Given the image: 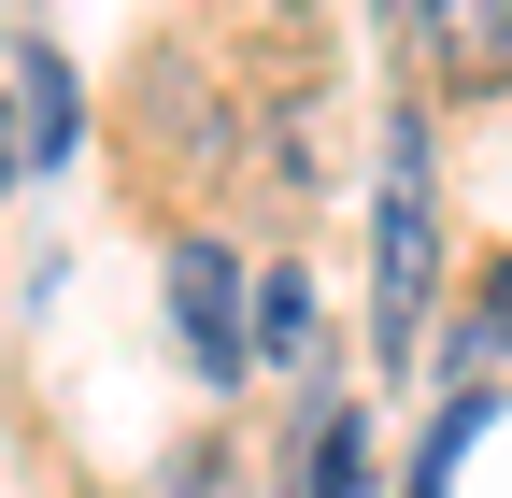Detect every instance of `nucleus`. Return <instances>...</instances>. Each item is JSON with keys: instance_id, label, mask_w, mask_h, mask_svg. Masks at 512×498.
<instances>
[{"instance_id": "obj_4", "label": "nucleus", "mask_w": 512, "mask_h": 498, "mask_svg": "<svg viewBox=\"0 0 512 498\" xmlns=\"http://www.w3.org/2000/svg\"><path fill=\"white\" fill-rule=\"evenodd\" d=\"M143 129H157L171 157H228V100L200 86V57H185V43H157V72H143Z\"/></svg>"}, {"instance_id": "obj_7", "label": "nucleus", "mask_w": 512, "mask_h": 498, "mask_svg": "<svg viewBox=\"0 0 512 498\" xmlns=\"http://www.w3.org/2000/svg\"><path fill=\"white\" fill-rule=\"evenodd\" d=\"M15 86H29V157H72V72H57V57H15Z\"/></svg>"}, {"instance_id": "obj_8", "label": "nucleus", "mask_w": 512, "mask_h": 498, "mask_svg": "<svg viewBox=\"0 0 512 498\" xmlns=\"http://www.w3.org/2000/svg\"><path fill=\"white\" fill-rule=\"evenodd\" d=\"M313 342V285L299 271H256V356H299Z\"/></svg>"}, {"instance_id": "obj_5", "label": "nucleus", "mask_w": 512, "mask_h": 498, "mask_svg": "<svg viewBox=\"0 0 512 498\" xmlns=\"http://www.w3.org/2000/svg\"><path fill=\"white\" fill-rule=\"evenodd\" d=\"M484 413H498L484 385H456V399H441V427H427V442H413V484H399V498H441V484H456V456L484 442Z\"/></svg>"}, {"instance_id": "obj_6", "label": "nucleus", "mask_w": 512, "mask_h": 498, "mask_svg": "<svg viewBox=\"0 0 512 498\" xmlns=\"http://www.w3.org/2000/svg\"><path fill=\"white\" fill-rule=\"evenodd\" d=\"M313 498H370V413H356V399L313 427Z\"/></svg>"}, {"instance_id": "obj_2", "label": "nucleus", "mask_w": 512, "mask_h": 498, "mask_svg": "<svg viewBox=\"0 0 512 498\" xmlns=\"http://www.w3.org/2000/svg\"><path fill=\"white\" fill-rule=\"evenodd\" d=\"M171 328H185V356H200V385H242L256 370V299L228 271V242H171Z\"/></svg>"}, {"instance_id": "obj_1", "label": "nucleus", "mask_w": 512, "mask_h": 498, "mask_svg": "<svg viewBox=\"0 0 512 498\" xmlns=\"http://www.w3.org/2000/svg\"><path fill=\"white\" fill-rule=\"evenodd\" d=\"M441 299V185H427V100L384 114V228H370V342L413 356Z\"/></svg>"}, {"instance_id": "obj_3", "label": "nucleus", "mask_w": 512, "mask_h": 498, "mask_svg": "<svg viewBox=\"0 0 512 498\" xmlns=\"http://www.w3.org/2000/svg\"><path fill=\"white\" fill-rule=\"evenodd\" d=\"M413 57H427V86L498 100L512 86V0H413Z\"/></svg>"}, {"instance_id": "obj_10", "label": "nucleus", "mask_w": 512, "mask_h": 498, "mask_svg": "<svg viewBox=\"0 0 512 498\" xmlns=\"http://www.w3.org/2000/svg\"><path fill=\"white\" fill-rule=\"evenodd\" d=\"M15 171H29V143H15V129H0V185H15Z\"/></svg>"}, {"instance_id": "obj_9", "label": "nucleus", "mask_w": 512, "mask_h": 498, "mask_svg": "<svg viewBox=\"0 0 512 498\" xmlns=\"http://www.w3.org/2000/svg\"><path fill=\"white\" fill-rule=\"evenodd\" d=\"M498 342H512V257L484 271V299H470V328H456V356H498Z\"/></svg>"}]
</instances>
